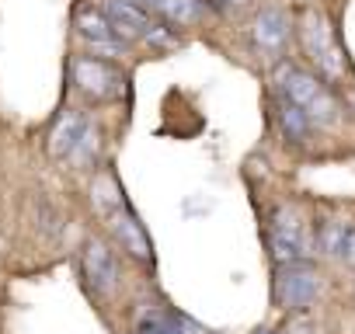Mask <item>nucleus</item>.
Wrapping results in <instances>:
<instances>
[{"instance_id":"nucleus-1","label":"nucleus","mask_w":355,"mask_h":334,"mask_svg":"<svg viewBox=\"0 0 355 334\" xmlns=\"http://www.w3.org/2000/svg\"><path fill=\"white\" fill-rule=\"evenodd\" d=\"M279 91H282V98H286L289 105H296L310 122L327 125V122L338 118V105H334V98H331L327 87H324L313 73H306V70L282 67V70H279Z\"/></svg>"},{"instance_id":"nucleus-2","label":"nucleus","mask_w":355,"mask_h":334,"mask_svg":"<svg viewBox=\"0 0 355 334\" xmlns=\"http://www.w3.org/2000/svg\"><path fill=\"white\" fill-rule=\"evenodd\" d=\"M101 15L108 18L112 32H115L122 42H132V39H146V42H157V46H167V42H171L164 21H153L146 11H139V8L132 4V0H105Z\"/></svg>"},{"instance_id":"nucleus-3","label":"nucleus","mask_w":355,"mask_h":334,"mask_svg":"<svg viewBox=\"0 0 355 334\" xmlns=\"http://www.w3.org/2000/svg\"><path fill=\"white\" fill-rule=\"evenodd\" d=\"M73 84L91 101H115L122 94V73L101 56H80L73 63Z\"/></svg>"},{"instance_id":"nucleus-4","label":"nucleus","mask_w":355,"mask_h":334,"mask_svg":"<svg viewBox=\"0 0 355 334\" xmlns=\"http://www.w3.org/2000/svg\"><path fill=\"white\" fill-rule=\"evenodd\" d=\"M317 289H320V279L317 272L306 265V261H293V265H282L279 268V279H275V296L286 310H303L317 299Z\"/></svg>"},{"instance_id":"nucleus-5","label":"nucleus","mask_w":355,"mask_h":334,"mask_svg":"<svg viewBox=\"0 0 355 334\" xmlns=\"http://www.w3.org/2000/svg\"><path fill=\"white\" fill-rule=\"evenodd\" d=\"M77 32L87 39V46L94 49V53H101V56H119L122 53V39L112 32V25H108V18L101 15V8H80L77 11Z\"/></svg>"},{"instance_id":"nucleus-6","label":"nucleus","mask_w":355,"mask_h":334,"mask_svg":"<svg viewBox=\"0 0 355 334\" xmlns=\"http://www.w3.org/2000/svg\"><path fill=\"white\" fill-rule=\"evenodd\" d=\"M119 265H115V251L105 240H87L84 247V279L91 282L94 292H108L115 285Z\"/></svg>"},{"instance_id":"nucleus-7","label":"nucleus","mask_w":355,"mask_h":334,"mask_svg":"<svg viewBox=\"0 0 355 334\" xmlns=\"http://www.w3.org/2000/svg\"><path fill=\"white\" fill-rule=\"evenodd\" d=\"M132 4L171 28H185L199 21V0H132Z\"/></svg>"},{"instance_id":"nucleus-8","label":"nucleus","mask_w":355,"mask_h":334,"mask_svg":"<svg viewBox=\"0 0 355 334\" xmlns=\"http://www.w3.org/2000/svg\"><path fill=\"white\" fill-rule=\"evenodd\" d=\"M286 42H289V15L279 8H265L254 18V46L261 53H282Z\"/></svg>"},{"instance_id":"nucleus-9","label":"nucleus","mask_w":355,"mask_h":334,"mask_svg":"<svg viewBox=\"0 0 355 334\" xmlns=\"http://www.w3.org/2000/svg\"><path fill=\"white\" fill-rule=\"evenodd\" d=\"M306 49H310V56L317 60V67H320L327 77H338V73H341L338 49L331 46V32H327V25H324V15H310V18H306Z\"/></svg>"},{"instance_id":"nucleus-10","label":"nucleus","mask_w":355,"mask_h":334,"mask_svg":"<svg viewBox=\"0 0 355 334\" xmlns=\"http://www.w3.org/2000/svg\"><path fill=\"white\" fill-rule=\"evenodd\" d=\"M87 129V118L80 115V112H67L60 122H56V129H53V136H49V153L53 157H70V150L77 146V139H80V132Z\"/></svg>"},{"instance_id":"nucleus-11","label":"nucleus","mask_w":355,"mask_h":334,"mask_svg":"<svg viewBox=\"0 0 355 334\" xmlns=\"http://www.w3.org/2000/svg\"><path fill=\"white\" fill-rule=\"evenodd\" d=\"M310 118L296 108V105H289L286 98L279 101V129H282V136L286 139H293V143H303L306 136H310Z\"/></svg>"},{"instance_id":"nucleus-12","label":"nucleus","mask_w":355,"mask_h":334,"mask_svg":"<svg viewBox=\"0 0 355 334\" xmlns=\"http://www.w3.org/2000/svg\"><path fill=\"white\" fill-rule=\"evenodd\" d=\"M115 234H119V240L125 244V251H132L136 258H146V254H150L143 230H139V227H136V220H132V216H125L122 209H115Z\"/></svg>"},{"instance_id":"nucleus-13","label":"nucleus","mask_w":355,"mask_h":334,"mask_svg":"<svg viewBox=\"0 0 355 334\" xmlns=\"http://www.w3.org/2000/svg\"><path fill=\"white\" fill-rule=\"evenodd\" d=\"M136 334H185L182 320H174L167 313H146L136 327Z\"/></svg>"},{"instance_id":"nucleus-14","label":"nucleus","mask_w":355,"mask_h":334,"mask_svg":"<svg viewBox=\"0 0 355 334\" xmlns=\"http://www.w3.org/2000/svg\"><path fill=\"white\" fill-rule=\"evenodd\" d=\"M268 240H272V254H275V261H279V265L303 261V254H300V240H293V237H286V234H279V230H272V234H268Z\"/></svg>"},{"instance_id":"nucleus-15","label":"nucleus","mask_w":355,"mask_h":334,"mask_svg":"<svg viewBox=\"0 0 355 334\" xmlns=\"http://www.w3.org/2000/svg\"><path fill=\"white\" fill-rule=\"evenodd\" d=\"M94 153H98V129L87 122V129L80 132V139H77V146L70 150V157H73V160H80V164H91V160H94Z\"/></svg>"},{"instance_id":"nucleus-16","label":"nucleus","mask_w":355,"mask_h":334,"mask_svg":"<svg viewBox=\"0 0 355 334\" xmlns=\"http://www.w3.org/2000/svg\"><path fill=\"white\" fill-rule=\"evenodd\" d=\"M317 244L327 251V254H341V244H345V227L341 223H324Z\"/></svg>"},{"instance_id":"nucleus-17","label":"nucleus","mask_w":355,"mask_h":334,"mask_svg":"<svg viewBox=\"0 0 355 334\" xmlns=\"http://www.w3.org/2000/svg\"><path fill=\"white\" fill-rule=\"evenodd\" d=\"M341 258H345L348 265H355V227H352V230H345V244H341Z\"/></svg>"},{"instance_id":"nucleus-18","label":"nucleus","mask_w":355,"mask_h":334,"mask_svg":"<svg viewBox=\"0 0 355 334\" xmlns=\"http://www.w3.org/2000/svg\"><path fill=\"white\" fill-rule=\"evenodd\" d=\"M258 334H275V331H258Z\"/></svg>"}]
</instances>
